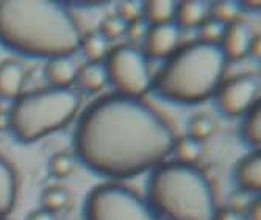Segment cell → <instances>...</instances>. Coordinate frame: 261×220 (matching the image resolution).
I'll use <instances>...</instances> for the list:
<instances>
[{
  "instance_id": "obj_1",
  "label": "cell",
  "mask_w": 261,
  "mask_h": 220,
  "mask_svg": "<svg viewBox=\"0 0 261 220\" xmlns=\"http://www.w3.org/2000/svg\"><path fill=\"white\" fill-rule=\"evenodd\" d=\"M171 125L141 99L110 94L89 105L74 134V149L91 170L110 178H132L172 153Z\"/></svg>"
},
{
  "instance_id": "obj_2",
  "label": "cell",
  "mask_w": 261,
  "mask_h": 220,
  "mask_svg": "<svg viewBox=\"0 0 261 220\" xmlns=\"http://www.w3.org/2000/svg\"><path fill=\"white\" fill-rule=\"evenodd\" d=\"M82 33L70 11L52 0H0V44L33 58L70 57Z\"/></svg>"
},
{
  "instance_id": "obj_3",
  "label": "cell",
  "mask_w": 261,
  "mask_h": 220,
  "mask_svg": "<svg viewBox=\"0 0 261 220\" xmlns=\"http://www.w3.org/2000/svg\"><path fill=\"white\" fill-rule=\"evenodd\" d=\"M227 60L219 45L196 41L168 58L155 78V89L175 103H200L222 85Z\"/></svg>"
},
{
  "instance_id": "obj_4",
  "label": "cell",
  "mask_w": 261,
  "mask_h": 220,
  "mask_svg": "<svg viewBox=\"0 0 261 220\" xmlns=\"http://www.w3.org/2000/svg\"><path fill=\"white\" fill-rule=\"evenodd\" d=\"M147 195L150 208L169 220H215L219 209L206 175L196 166L177 161L153 170Z\"/></svg>"
},
{
  "instance_id": "obj_5",
  "label": "cell",
  "mask_w": 261,
  "mask_h": 220,
  "mask_svg": "<svg viewBox=\"0 0 261 220\" xmlns=\"http://www.w3.org/2000/svg\"><path fill=\"white\" fill-rule=\"evenodd\" d=\"M82 97L72 88H44L20 94L10 109L8 127L23 144L61 130L80 109Z\"/></svg>"
},
{
  "instance_id": "obj_6",
  "label": "cell",
  "mask_w": 261,
  "mask_h": 220,
  "mask_svg": "<svg viewBox=\"0 0 261 220\" xmlns=\"http://www.w3.org/2000/svg\"><path fill=\"white\" fill-rule=\"evenodd\" d=\"M85 220H158L155 211L135 190L105 183L94 187L85 203Z\"/></svg>"
},
{
  "instance_id": "obj_7",
  "label": "cell",
  "mask_w": 261,
  "mask_h": 220,
  "mask_svg": "<svg viewBox=\"0 0 261 220\" xmlns=\"http://www.w3.org/2000/svg\"><path fill=\"white\" fill-rule=\"evenodd\" d=\"M105 69L108 81L119 95L141 99L153 85L147 57L127 44L114 47L108 53Z\"/></svg>"
},
{
  "instance_id": "obj_8",
  "label": "cell",
  "mask_w": 261,
  "mask_h": 220,
  "mask_svg": "<svg viewBox=\"0 0 261 220\" xmlns=\"http://www.w3.org/2000/svg\"><path fill=\"white\" fill-rule=\"evenodd\" d=\"M258 78L250 73H243V75H236L227 81H222L218 89V105L224 114L238 117L258 103Z\"/></svg>"
},
{
  "instance_id": "obj_9",
  "label": "cell",
  "mask_w": 261,
  "mask_h": 220,
  "mask_svg": "<svg viewBox=\"0 0 261 220\" xmlns=\"http://www.w3.org/2000/svg\"><path fill=\"white\" fill-rule=\"evenodd\" d=\"M180 29L175 23H163L152 25L146 33V57L150 58H169L178 50L180 44Z\"/></svg>"
},
{
  "instance_id": "obj_10",
  "label": "cell",
  "mask_w": 261,
  "mask_h": 220,
  "mask_svg": "<svg viewBox=\"0 0 261 220\" xmlns=\"http://www.w3.org/2000/svg\"><path fill=\"white\" fill-rule=\"evenodd\" d=\"M252 39L253 35L249 23L238 19L225 25V32L219 47L222 48L227 61H240L249 55Z\"/></svg>"
},
{
  "instance_id": "obj_11",
  "label": "cell",
  "mask_w": 261,
  "mask_h": 220,
  "mask_svg": "<svg viewBox=\"0 0 261 220\" xmlns=\"http://www.w3.org/2000/svg\"><path fill=\"white\" fill-rule=\"evenodd\" d=\"M25 83V67L16 60L0 63V100H16Z\"/></svg>"
},
{
  "instance_id": "obj_12",
  "label": "cell",
  "mask_w": 261,
  "mask_h": 220,
  "mask_svg": "<svg viewBox=\"0 0 261 220\" xmlns=\"http://www.w3.org/2000/svg\"><path fill=\"white\" fill-rule=\"evenodd\" d=\"M77 72L79 66L70 57H57L47 61L44 75L50 83V88L66 89L75 83Z\"/></svg>"
},
{
  "instance_id": "obj_13",
  "label": "cell",
  "mask_w": 261,
  "mask_h": 220,
  "mask_svg": "<svg viewBox=\"0 0 261 220\" xmlns=\"http://www.w3.org/2000/svg\"><path fill=\"white\" fill-rule=\"evenodd\" d=\"M234 180L243 192H259L261 189V155L253 150L244 156L234 169Z\"/></svg>"
},
{
  "instance_id": "obj_14",
  "label": "cell",
  "mask_w": 261,
  "mask_h": 220,
  "mask_svg": "<svg viewBox=\"0 0 261 220\" xmlns=\"http://www.w3.org/2000/svg\"><path fill=\"white\" fill-rule=\"evenodd\" d=\"M210 17V4L202 0H183L175 7V25L178 29H199Z\"/></svg>"
},
{
  "instance_id": "obj_15",
  "label": "cell",
  "mask_w": 261,
  "mask_h": 220,
  "mask_svg": "<svg viewBox=\"0 0 261 220\" xmlns=\"http://www.w3.org/2000/svg\"><path fill=\"white\" fill-rule=\"evenodd\" d=\"M17 197V175L13 166L0 156V218L8 215Z\"/></svg>"
},
{
  "instance_id": "obj_16",
  "label": "cell",
  "mask_w": 261,
  "mask_h": 220,
  "mask_svg": "<svg viewBox=\"0 0 261 220\" xmlns=\"http://www.w3.org/2000/svg\"><path fill=\"white\" fill-rule=\"evenodd\" d=\"M75 81L83 91H88V92L102 91L108 83L105 64H102V63H86L85 66L79 67Z\"/></svg>"
},
{
  "instance_id": "obj_17",
  "label": "cell",
  "mask_w": 261,
  "mask_h": 220,
  "mask_svg": "<svg viewBox=\"0 0 261 220\" xmlns=\"http://www.w3.org/2000/svg\"><path fill=\"white\" fill-rule=\"evenodd\" d=\"M177 2L174 0H149L142 4V16L152 23V25H163L171 23L175 16Z\"/></svg>"
},
{
  "instance_id": "obj_18",
  "label": "cell",
  "mask_w": 261,
  "mask_h": 220,
  "mask_svg": "<svg viewBox=\"0 0 261 220\" xmlns=\"http://www.w3.org/2000/svg\"><path fill=\"white\" fill-rule=\"evenodd\" d=\"M172 152L175 153L177 162L186 166H196L202 156V142L189 136H181L175 139Z\"/></svg>"
},
{
  "instance_id": "obj_19",
  "label": "cell",
  "mask_w": 261,
  "mask_h": 220,
  "mask_svg": "<svg viewBox=\"0 0 261 220\" xmlns=\"http://www.w3.org/2000/svg\"><path fill=\"white\" fill-rule=\"evenodd\" d=\"M80 48L89 63H102V60L110 53L108 39H105L100 33H91L82 38Z\"/></svg>"
},
{
  "instance_id": "obj_20",
  "label": "cell",
  "mask_w": 261,
  "mask_h": 220,
  "mask_svg": "<svg viewBox=\"0 0 261 220\" xmlns=\"http://www.w3.org/2000/svg\"><path fill=\"white\" fill-rule=\"evenodd\" d=\"M243 134L249 145L253 149H259L261 145V105L255 103L244 116Z\"/></svg>"
},
{
  "instance_id": "obj_21",
  "label": "cell",
  "mask_w": 261,
  "mask_h": 220,
  "mask_svg": "<svg viewBox=\"0 0 261 220\" xmlns=\"http://www.w3.org/2000/svg\"><path fill=\"white\" fill-rule=\"evenodd\" d=\"M241 14V5L240 2L233 0H219V2L210 4V17L219 20L224 25L234 22L240 19Z\"/></svg>"
},
{
  "instance_id": "obj_22",
  "label": "cell",
  "mask_w": 261,
  "mask_h": 220,
  "mask_svg": "<svg viewBox=\"0 0 261 220\" xmlns=\"http://www.w3.org/2000/svg\"><path fill=\"white\" fill-rule=\"evenodd\" d=\"M216 130V124L208 114H196L194 117L189 119L188 122V134L199 142L206 141L213 136Z\"/></svg>"
},
{
  "instance_id": "obj_23",
  "label": "cell",
  "mask_w": 261,
  "mask_h": 220,
  "mask_svg": "<svg viewBox=\"0 0 261 220\" xmlns=\"http://www.w3.org/2000/svg\"><path fill=\"white\" fill-rule=\"evenodd\" d=\"M69 202H70V195H69L67 189H64V187H49L44 190L42 197H41L42 209L50 211L54 214L64 209Z\"/></svg>"
},
{
  "instance_id": "obj_24",
  "label": "cell",
  "mask_w": 261,
  "mask_h": 220,
  "mask_svg": "<svg viewBox=\"0 0 261 220\" xmlns=\"http://www.w3.org/2000/svg\"><path fill=\"white\" fill-rule=\"evenodd\" d=\"M75 158L69 153H57L49 161V170L50 174L57 178H67L72 175L75 170Z\"/></svg>"
},
{
  "instance_id": "obj_25",
  "label": "cell",
  "mask_w": 261,
  "mask_h": 220,
  "mask_svg": "<svg viewBox=\"0 0 261 220\" xmlns=\"http://www.w3.org/2000/svg\"><path fill=\"white\" fill-rule=\"evenodd\" d=\"M225 32V25L221 23L219 20L208 17L202 25L199 27V41L205 44H215L219 45L222 41Z\"/></svg>"
},
{
  "instance_id": "obj_26",
  "label": "cell",
  "mask_w": 261,
  "mask_h": 220,
  "mask_svg": "<svg viewBox=\"0 0 261 220\" xmlns=\"http://www.w3.org/2000/svg\"><path fill=\"white\" fill-rule=\"evenodd\" d=\"M116 16L122 22H125L127 25L135 23V22L141 20V17H142V4L136 2V0H125V2H121L117 5Z\"/></svg>"
},
{
  "instance_id": "obj_27",
  "label": "cell",
  "mask_w": 261,
  "mask_h": 220,
  "mask_svg": "<svg viewBox=\"0 0 261 220\" xmlns=\"http://www.w3.org/2000/svg\"><path fill=\"white\" fill-rule=\"evenodd\" d=\"M127 30V23L122 22L117 16H108L105 17L100 25H99V33L105 38V39H114L119 38L125 33Z\"/></svg>"
},
{
  "instance_id": "obj_28",
  "label": "cell",
  "mask_w": 261,
  "mask_h": 220,
  "mask_svg": "<svg viewBox=\"0 0 261 220\" xmlns=\"http://www.w3.org/2000/svg\"><path fill=\"white\" fill-rule=\"evenodd\" d=\"M215 220H246V218H244L243 211H238V209H234L233 206H228V208L218 209V212L215 215Z\"/></svg>"
},
{
  "instance_id": "obj_29",
  "label": "cell",
  "mask_w": 261,
  "mask_h": 220,
  "mask_svg": "<svg viewBox=\"0 0 261 220\" xmlns=\"http://www.w3.org/2000/svg\"><path fill=\"white\" fill-rule=\"evenodd\" d=\"M247 217L249 220H261V200L259 199H253L249 205L247 209Z\"/></svg>"
},
{
  "instance_id": "obj_30",
  "label": "cell",
  "mask_w": 261,
  "mask_h": 220,
  "mask_svg": "<svg viewBox=\"0 0 261 220\" xmlns=\"http://www.w3.org/2000/svg\"><path fill=\"white\" fill-rule=\"evenodd\" d=\"M27 220H57V215L50 211H45V209H36L32 214H29Z\"/></svg>"
},
{
  "instance_id": "obj_31",
  "label": "cell",
  "mask_w": 261,
  "mask_h": 220,
  "mask_svg": "<svg viewBox=\"0 0 261 220\" xmlns=\"http://www.w3.org/2000/svg\"><path fill=\"white\" fill-rule=\"evenodd\" d=\"M125 32H128V35L133 39H136V38H141L142 35H144V25H142L141 20H138L135 23H130V25H127V30Z\"/></svg>"
},
{
  "instance_id": "obj_32",
  "label": "cell",
  "mask_w": 261,
  "mask_h": 220,
  "mask_svg": "<svg viewBox=\"0 0 261 220\" xmlns=\"http://www.w3.org/2000/svg\"><path fill=\"white\" fill-rule=\"evenodd\" d=\"M249 53H252L256 60H259V57H261V41H259V36H253L250 48H249Z\"/></svg>"
},
{
  "instance_id": "obj_33",
  "label": "cell",
  "mask_w": 261,
  "mask_h": 220,
  "mask_svg": "<svg viewBox=\"0 0 261 220\" xmlns=\"http://www.w3.org/2000/svg\"><path fill=\"white\" fill-rule=\"evenodd\" d=\"M241 10H250V11H259L261 2L259 0H246V2H240Z\"/></svg>"
},
{
  "instance_id": "obj_34",
  "label": "cell",
  "mask_w": 261,
  "mask_h": 220,
  "mask_svg": "<svg viewBox=\"0 0 261 220\" xmlns=\"http://www.w3.org/2000/svg\"><path fill=\"white\" fill-rule=\"evenodd\" d=\"M0 220H4V218H0Z\"/></svg>"
}]
</instances>
